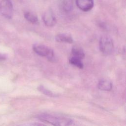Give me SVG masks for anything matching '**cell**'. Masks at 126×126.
<instances>
[{"mask_svg":"<svg viewBox=\"0 0 126 126\" xmlns=\"http://www.w3.org/2000/svg\"><path fill=\"white\" fill-rule=\"evenodd\" d=\"M39 120L42 122H45L54 126H66L71 125L73 121L71 119L54 116L48 114H42L38 116Z\"/></svg>","mask_w":126,"mask_h":126,"instance_id":"6da1fadb","label":"cell"},{"mask_svg":"<svg viewBox=\"0 0 126 126\" xmlns=\"http://www.w3.org/2000/svg\"><path fill=\"white\" fill-rule=\"evenodd\" d=\"M99 46L101 52L105 55H110L113 52V41L111 37L108 35H103L100 37Z\"/></svg>","mask_w":126,"mask_h":126,"instance_id":"7a4b0ae2","label":"cell"},{"mask_svg":"<svg viewBox=\"0 0 126 126\" xmlns=\"http://www.w3.org/2000/svg\"><path fill=\"white\" fill-rule=\"evenodd\" d=\"M32 48L34 52L39 56L46 57L51 62L55 61L54 53L51 48L44 45L40 44H34Z\"/></svg>","mask_w":126,"mask_h":126,"instance_id":"3957f363","label":"cell"},{"mask_svg":"<svg viewBox=\"0 0 126 126\" xmlns=\"http://www.w3.org/2000/svg\"><path fill=\"white\" fill-rule=\"evenodd\" d=\"M0 12L5 18L7 19L12 18L13 7L10 0H2L0 2Z\"/></svg>","mask_w":126,"mask_h":126,"instance_id":"277c9868","label":"cell"},{"mask_svg":"<svg viewBox=\"0 0 126 126\" xmlns=\"http://www.w3.org/2000/svg\"><path fill=\"white\" fill-rule=\"evenodd\" d=\"M42 20L45 25L47 27H53L57 23L56 17L51 9L47 10L43 13Z\"/></svg>","mask_w":126,"mask_h":126,"instance_id":"5b68a950","label":"cell"},{"mask_svg":"<svg viewBox=\"0 0 126 126\" xmlns=\"http://www.w3.org/2000/svg\"><path fill=\"white\" fill-rule=\"evenodd\" d=\"M77 7L83 11H88L94 6L93 0H76Z\"/></svg>","mask_w":126,"mask_h":126,"instance_id":"8992f818","label":"cell"},{"mask_svg":"<svg viewBox=\"0 0 126 126\" xmlns=\"http://www.w3.org/2000/svg\"><path fill=\"white\" fill-rule=\"evenodd\" d=\"M97 87L101 91H110L112 88V83L108 79H102L98 82Z\"/></svg>","mask_w":126,"mask_h":126,"instance_id":"52a82bcc","label":"cell"},{"mask_svg":"<svg viewBox=\"0 0 126 126\" xmlns=\"http://www.w3.org/2000/svg\"><path fill=\"white\" fill-rule=\"evenodd\" d=\"M55 39L59 42L72 43L73 41L71 35L68 33H59L56 36Z\"/></svg>","mask_w":126,"mask_h":126,"instance_id":"ba28073f","label":"cell"},{"mask_svg":"<svg viewBox=\"0 0 126 126\" xmlns=\"http://www.w3.org/2000/svg\"><path fill=\"white\" fill-rule=\"evenodd\" d=\"M72 0H62L61 2L62 9L65 12H69L73 9Z\"/></svg>","mask_w":126,"mask_h":126,"instance_id":"9c48e42d","label":"cell"},{"mask_svg":"<svg viewBox=\"0 0 126 126\" xmlns=\"http://www.w3.org/2000/svg\"><path fill=\"white\" fill-rule=\"evenodd\" d=\"M72 56L78 58L81 60L85 57V53L82 48L78 46H74L71 49Z\"/></svg>","mask_w":126,"mask_h":126,"instance_id":"30bf717a","label":"cell"},{"mask_svg":"<svg viewBox=\"0 0 126 126\" xmlns=\"http://www.w3.org/2000/svg\"><path fill=\"white\" fill-rule=\"evenodd\" d=\"M25 18L31 23L33 24H36L38 23V20L37 17L34 14L30 12H25L24 14Z\"/></svg>","mask_w":126,"mask_h":126,"instance_id":"8fae6325","label":"cell"},{"mask_svg":"<svg viewBox=\"0 0 126 126\" xmlns=\"http://www.w3.org/2000/svg\"><path fill=\"white\" fill-rule=\"evenodd\" d=\"M69 62L70 64L76 66L79 68L82 69L84 67V64L82 62V60L78 58L72 56L69 59Z\"/></svg>","mask_w":126,"mask_h":126,"instance_id":"7c38bea8","label":"cell"},{"mask_svg":"<svg viewBox=\"0 0 126 126\" xmlns=\"http://www.w3.org/2000/svg\"><path fill=\"white\" fill-rule=\"evenodd\" d=\"M37 89L40 92H41L42 94H43L46 95H47V96H49L50 97H56L57 96V94H56L50 91V90L47 89L43 85H39Z\"/></svg>","mask_w":126,"mask_h":126,"instance_id":"4fadbf2b","label":"cell"},{"mask_svg":"<svg viewBox=\"0 0 126 126\" xmlns=\"http://www.w3.org/2000/svg\"><path fill=\"white\" fill-rule=\"evenodd\" d=\"M6 59V56L5 55H3L0 53V61L4 60Z\"/></svg>","mask_w":126,"mask_h":126,"instance_id":"5bb4252c","label":"cell"}]
</instances>
